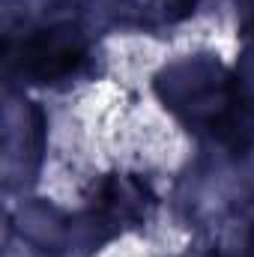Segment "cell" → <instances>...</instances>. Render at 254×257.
Here are the masks:
<instances>
[{"label": "cell", "instance_id": "cell-1", "mask_svg": "<svg viewBox=\"0 0 254 257\" xmlns=\"http://www.w3.org/2000/svg\"><path fill=\"white\" fill-rule=\"evenodd\" d=\"M81 63V48L69 39L42 36L24 45V69L36 78H60Z\"/></svg>", "mask_w": 254, "mask_h": 257}]
</instances>
